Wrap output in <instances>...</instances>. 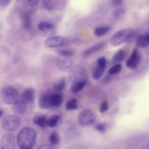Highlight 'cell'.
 <instances>
[{
  "mask_svg": "<svg viewBox=\"0 0 149 149\" xmlns=\"http://www.w3.org/2000/svg\"><path fill=\"white\" fill-rule=\"evenodd\" d=\"M36 132L34 129L25 127L17 133L16 142L20 149L32 148L36 143Z\"/></svg>",
  "mask_w": 149,
  "mask_h": 149,
  "instance_id": "obj_1",
  "label": "cell"
},
{
  "mask_svg": "<svg viewBox=\"0 0 149 149\" xmlns=\"http://www.w3.org/2000/svg\"><path fill=\"white\" fill-rule=\"evenodd\" d=\"M63 102L62 95L58 93H44L41 95L38 101L39 107L44 109L57 108Z\"/></svg>",
  "mask_w": 149,
  "mask_h": 149,
  "instance_id": "obj_2",
  "label": "cell"
},
{
  "mask_svg": "<svg viewBox=\"0 0 149 149\" xmlns=\"http://www.w3.org/2000/svg\"><path fill=\"white\" fill-rule=\"evenodd\" d=\"M1 98L2 101L7 105H13L18 101L19 93L12 86H6L1 88Z\"/></svg>",
  "mask_w": 149,
  "mask_h": 149,
  "instance_id": "obj_3",
  "label": "cell"
},
{
  "mask_svg": "<svg viewBox=\"0 0 149 149\" xmlns=\"http://www.w3.org/2000/svg\"><path fill=\"white\" fill-rule=\"evenodd\" d=\"M20 123V118L16 114L8 115L2 120L3 129L9 133L16 131L19 127Z\"/></svg>",
  "mask_w": 149,
  "mask_h": 149,
  "instance_id": "obj_4",
  "label": "cell"
},
{
  "mask_svg": "<svg viewBox=\"0 0 149 149\" xmlns=\"http://www.w3.org/2000/svg\"><path fill=\"white\" fill-rule=\"evenodd\" d=\"M133 34V30L130 29L120 30L111 37L110 43L113 46H118L129 39Z\"/></svg>",
  "mask_w": 149,
  "mask_h": 149,
  "instance_id": "obj_5",
  "label": "cell"
},
{
  "mask_svg": "<svg viewBox=\"0 0 149 149\" xmlns=\"http://www.w3.org/2000/svg\"><path fill=\"white\" fill-rule=\"evenodd\" d=\"M95 120L94 113L90 109H84L81 111L79 116V123L83 127L93 125Z\"/></svg>",
  "mask_w": 149,
  "mask_h": 149,
  "instance_id": "obj_6",
  "label": "cell"
},
{
  "mask_svg": "<svg viewBox=\"0 0 149 149\" xmlns=\"http://www.w3.org/2000/svg\"><path fill=\"white\" fill-rule=\"evenodd\" d=\"M68 40L60 36H53L48 37L44 41V45L48 48H56L66 45Z\"/></svg>",
  "mask_w": 149,
  "mask_h": 149,
  "instance_id": "obj_7",
  "label": "cell"
},
{
  "mask_svg": "<svg viewBox=\"0 0 149 149\" xmlns=\"http://www.w3.org/2000/svg\"><path fill=\"white\" fill-rule=\"evenodd\" d=\"M15 137L13 133L5 134L1 140L0 149H15Z\"/></svg>",
  "mask_w": 149,
  "mask_h": 149,
  "instance_id": "obj_8",
  "label": "cell"
},
{
  "mask_svg": "<svg viewBox=\"0 0 149 149\" xmlns=\"http://www.w3.org/2000/svg\"><path fill=\"white\" fill-rule=\"evenodd\" d=\"M140 61V56L138 51L136 49H133L130 58L126 61V66L127 68L135 70L137 68V66Z\"/></svg>",
  "mask_w": 149,
  "mask_h": 149,
  "instance_id": "obj_9",
  "label": "cell"
},
{
  "mask_svg": "<svg viewBox=\"0 0 149 149\" xmlns=\"http://www.w3.org/2000/svg\"><path fill=\"white\" fill-rule=\"evenodd\" d=\"M73 62L68 58H59L56 61V66L59 70L62 72H69L72 68Z\"/></svg>",
  "mask_w": 149,
  "mask_h": 149,
  "instance_id": "obj_10",
  "label": "cell"
},
{
  "mask_svg": "<svg viewBox=\"0 0 149 149\" xmlns=\"http://www.w3.org/2000/svg\"><path fill=\"white\" fill-rule=\"evenodd\" d=\"M35 90L33 88H28L26 89L22 94V101L26 103H32L35 99Z\"/></svg>",
  "mask_w": 149,
  "mask_h": 149,
  "instance_id": "obj_11",
  "label": "cell"
},
{
  "mask_svg": "<svg viewBox=\"0 0 149 149\" xmlns=\"http://www.w3.org/2000/svg\"><path fill=\"white\" fill-rule=\"evenodd\" d=\"M20 20L22 27L25 30H30L32 27V19L29 14L22 12L20 15Z\"/></svg>",
  "mask_w": 149,
  "mask_h": 149,
  "instance_id": "obj_12",
  "label": "cell"
},
{
  "mask_svg": "<svg viewBox=\"0 0 149 149\" xmlns=\"http://www.w3.org/2000/svg\"><path fill=\"white\" fill-rule=\"evenodd\" d=\"M27 109L26 103L23 101H17L14 104H13L12 110L13 111L18 115H22L25 113Z\"/></svg>",
  "mask_w": 149,
  "mask_h": 149,
  "instance_id": "obj_13",
  "label": "cell"
},
{
  "mask_svg": "<svg viewBox=\"0 0 149 149\" xmlns=\"http://www.w3.org/2000/svg\"><path fill=\"white\" fill-rule=\"evenodd\" d=\"M106 44L105 42H98L95 44H94V45L88 48L87 49H86L83 53V55L84 56H88L91 54H93V53H94L95 52L101 49V48H102Z\"/></svg>",
  "mask_w": 149,
  "mask_h": 149,
  "instance_id": "obj_14",
  "label": "cell"
},
{
  "mask_svg": "<svg viewBox=\"0 0 149 149\" xmlns=\"http://www.w3.org/2000/svg\"><path fill=\"white\" fill-rule=\"evenodd\" d=\"M136 45L140 48H146L149 45V33L140 35L137 39Z\"/></svg>",
  "mask_w": 149,
  "mask_h": 149,
  "instance_id": "obj_15",
  "label": "cell"
},
{
  "mask_svg": "<svg viewBox=\"0 0 149 149\" xmlns=\"http://www.w3.org/2000/svg\"><path fill=\"white\" fill-rule=\"evenodd\" d=\"M47 120L48 119L47 117L43 115L36 116L33 119V123L35 125L42 128H44L47 126Z\"/></svg>",
  "mask_w": 149,
  "mask_h": 149,
  "instance_id": "obj_16",
  "label": "cell"
},
{
  "mask_svg": "<svg viewBox=\"0 0 149 149\" xmlns=\"http://www.w3.org/2000/svg\"><path fill=\"white\" fill-rule=\"evenodd\" d=\"M105 68H106V67L101 66L97 65L96 66V67L95 68L94 70L93 73V75H92L93 79L95 80L100 79L104 74V72L105 70Z\"/></svg>",
  "mask_w": 149,
  "mask_h": 149,
  "instance_id": "obj_17",
  "label": "cell"
},
{
  "mask_svg": "<svg viewBox=\"0 0 149 149\" xmlns=\"http://www.w3.org/2000/svg\"><path fill=\"white\" fill-rule=\"evenodd\" d=\"M38 29L42 31H45L51 30L54 28V26L52 23L47 21H42L38 24Z\"/></svg>",
  "mask_w": 149,
  "mask_h": 149,
  "instance_id": "obj_18",
  "label": "cell"
},
{
  "mask_svg": "<svg viewBox=\"0 0 149 149\" xmlns=\"http://www.w3.org/2000/svg\"><path fill=\"white\" fill-rule=\"evenodd\" d=\"M66 86V81L64 78H62L58 80L57 82L54 84L53 89L56 93L61 92L63 90Z\"/></svg>",
  "mask_w": 149,
  "mask_h": 149,
  "instance_id": "obj_19",
  "label": "cell"
},
{
  "mask_svg": "<svg viewBox=\"0 0 149 149\" xmlns=\"http://www.w3.org/2000/svg\"><path fill=\"white\" fill-rule=\"evenodd\" d=\"M110 30V27L109 26H100L95 29L94 33L95 36L97 37H101L106 34Z\"/></svg>",
  "mask_w": 149,
  "mask_h": 149,
  "instance_id": "obj_20",
  "label": "cell"
},
{
  "mask_svg": "<svg viewBox=\"0 0 149 149\" xmlns=\"http://www.w3.org/2000/svg\"><path fill=\"white\" fill-rule=\"evenodd\" d=\"M125 58V52L123 49H120L115 54L113 57L112 61L116 64L119 63L120 62L123 61Z\"/></svg>",
  "mask_w": 149,
  "mask_h": 149,
  "instance_id": "obj_21",
  "label": "cell"
},
{
  "mask_svg": "<svg viewBox=\"0 0 149 149\" xmlns=\"http://www.w3.org/2000/svg\"><path fill=\"white\" fill-rule=\"evenodd\" d=\"M86 83L84 81H79L74 83L70 87V90L73 93L80 91L85 86Z\"/></svg>",
  "mask_w": 149,
  "mask_h": 149,
  "instance_id": "obj_22",
  "label": "cell"
},
{
  "mask_svg": "<svg viewBox=\"0 0 149 149\" xmlns=\"http://www.w3.org/2000/svg\"><path fill=\"white\" fill-rule=\"evenodd\" d=\"M60 119V116L58 115H53L47 120V126L49 127H55Z\"/></svg>",
  "mask_w": 149,
  "mask_h": 149,
  "instance_id": "obj_23",
  "label": "cell"
},
{
  "mask_svg": "<svg viewBox=\"0 0 149 149\" xmlns=\"http://www.w3.org/2000/svg\"><path fill=\"white\" fill-rule=\"evenodd\" d=\"M61 140V137L59 133L56 132H53L49 137V140L51 144L57 145L59 144Z\"/></svg>",
  "mask_w": 149,
  "mask_h": 149,
  "instance_id": "obj_24",
  "label": "cell"
},
{
  "mask_svg": "<svg viewBox=\"0 0 149 149\" xmlns=\"http://www.w3.org/2000/svg\"><path fill=\"white\" fill-rule=\"evenodd\" d=\"M78 108L76 99L73 98L68 101L66 104V109L68 111H72L77 109Z\"/></svg>",
  "mask_w": 149,
  "mask_h": 149,
  "instance_id": "obj_25",
  "label": "cell"
},
{
  "mask_svg": "<svg viewBox=\"0 0 149 149\" xmlns=\"http://www.w3.org/2000/svg\"><path fill=\"white\" fill-rule=\"evenodd\" d=\"M42 5L43 8L48 11L52 10L55 6L53 0H42Z\"/></svg>",
  "mask_w": 149,
  "mask_h": 149,
  "instance_id": "obj_26",
  "label": "cell"
},
{
  "mask_svg": "<svg viewBox=\"0 0 149 149\" xmlns=\"http://www.w3.org/2000/svg\"><path fill=\"white\" fill-rule=\"evenodd\" d=\"M122 69V65L120 63H117L112 66L108 71V73L110 75L115 74L119 73Z\"/></svg>",
  "mask_w": 149,
  "mask_h": 149,
  "instance_id": "obj_27",
  "label": "cell"
},
{
  "mask_svg": "<svg viewBox=\"0 0 149 149\" xmlns=\"http://www.w3.org/2000/svg\"><path fill=\"white\" fill-rule=\"evenodd\" d=\"M58 52L60 55L65 58H69L74 55V52L72 50L68 49H59L58 50Z\"/></svg>",
  "mask_w": 149,
  "mask_h": 149,
  "instance_id": "obj_28",
  "label": "cell"
},
{
  "mask_svg": "<svg viewBox=\"0 0 149 149\" xmlns=\"http://www.w3.org/2000/svg\"><path fill=\"white\" fill-rule=\"evenodd\" d=\"M125 13V9H122V8H120L117 9L116 10H115L113 13V16L115 18L117 19H119L120 18H122Z\"/></svg>",
  "mask_w": 149,
  "mask_h": 149,
  "instance_id": "obj_29",
  "label": "cell"
},
{
  "mask_svg": "<svg viewBox=\"0 0 149 149\" xmlns=\"http://www.w3.org/2000/svg\"><path fill=\"white\" fill-rule=\"evenodd\" d=\"M108 109V102L107 101H104L101 105L100 108V112L101 113H104Z\"/></svg>",
  "mask_w": 149,
  "mask_h": 149,
  "instance_id": "obj_30",
  "label": "cell"
},
{
  "mask_svg": "<svg viewBox=\"0 0 149 149\" xmlns=\"http://www.w3.org/2000/svg\"><path fill=\"white\" fill-rule=\"evenodd\" d=\"M95 129L101 133H104L106 131V126L105 124L102 123H100L97 124L95 126Z\"/></svg>",
  "mask_w": 149,
  "mask_h": 149,
  "instance_id": "obj_31",
  "label": "cell"
},
{
  "mask_svg": "<svg viewBox=\"0 0 149 149\" xmlns=\"http://www.w3.org/2000/svg\"><path fill=\"white\" fill-rule=\"evenodd\" d=\"M97 65L101 66H104L106 67L107 65V60L106 58L104 56L100 57L97 59Z\"/></svg>",
  "mask_w": 149,
  "mask_h": 149,
  "instance_id": "obj_32",
  "label": "cell"
},
{
  "mask_svg": "<svg viewBox=\"0 0 149 149\" xmlns=\"http://www.w3.org/2000/svg\"><path fill=\"white\" fill-rule=\"evenodd\" d=\"M26 1L30 6L32 8H34L38 4L40 0H26Z\"/></svg>",
  "mask_w": 149,
  "mask_h": 149,
  "instance_id": "obj_33",
  "label": "cell"
},
{
  "mask_svg": "<svg viewBox=\"0 0 149 149\" xmlns=\"http://www.w3.org/2000/svg\"><path fill=\"white\" fill-rule=\"evenodd\" d=\"M111 2L112 6L117 7L122 5L123 2V0H111Z\"/></svg>",
  "mask_w": 149,
  "mask_h": 149,
  "instance_id": "obj_34",
  "label": "cell"
},
{
  "mask_svg": "<svg viewBox=\"0 0 149 149\" xmlns=\"http://www.w3.org/2000/svg\"><path fill=\"white\" fill-rule=\"evenodd\" d=\"M12 0H0V7L5 8L8 6Z\"/></svg>",
  "mask_w": 149,
  "mask_h": 149,
  "instance_id": "obj_35",
  "label": "cell"
},
{
  "mask_svg": "<svg viewBox=\"0 0 149 149\" xmlns=\"http://www.w3.org/2000/svg\"><path fill=\"white\" fill-rule=\"evenodd\" d=\"M37 149H53L52 147L48 144H42Z\"/></svg>",
  "mask_w": 149,
  "mask_h": 149,
  "instance_id": "obj_36",
  "label": "cell"
},
{
  "mask_svg": "<svg viewBox=\"0 0 149 149\" xmlns=\"http://www.w3.org/2000/svg\"><path fill=\"white\" fill-rule=\"evenodd\" d=\"M3 113V111H2V109H0V118L2 116Z\"/></svg>",
  "mask_w": 149,
  "mask_h": 149,
  "instance_id": "obj_37",
  "label": "cell"
},
{
  "mask_svg": "<svg viewBox=\"0 0 149 149\" xmlns=\"http://www.w3.org/2000/svg\"><path fill=\"white\" fill-rule=\"evenodd\" d=\"M23 1V0H16V1L17 2H18V3H20V2H22Z\"/></svg>",
  "mask_w": 149,
  "mask_h": 149,
  "instance_id": "obj_38",
  "label": "cell"
},
{
  "mask_svg": "<svg viewBox=\"0 0 149 149\" xmlns=\"http://www.w3.org/2000/svg\"><path fill=\"white\" fill-rule=\"evenodd\" d=\"M29 149H32V148H29Z\"/></svg>",
  "mask_w": 149,
  "mask_h": 149,
  "instance_id": "obj_39",
  "label": "cell"
}]
</instances>
